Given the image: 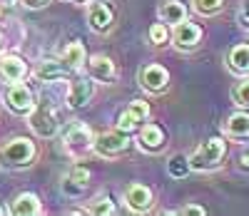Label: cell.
Instances as JSON below:
<instances>
[{
	"instance_id": "13",
	"label": "cell",
	"mask_w": 249,
	"mask_h": 216,
	"mask_svg": "<svg viewBox=\"0 0 249 216\" xmlns=\"http://www.w3.org/2000/svg\"><path fill=\"white\" fill-rule=\"evenodd\" d=\"M92 97V82L90 77H77L70 82V90H68V104L72 110H80V107H85Z\"/></svg>"
},
{
	"instance_id": "22",
	"label": "cell",
	"mask_w": 249,
	"mask_h": 216,
	"mask_svg": "<svg viewBox=\"0 0 249 216\" xmlns=\"http://www.w3.org/2000/svg\"><path fill=\"white\" fill-rule=\"evenodd\" d=\"M167 171H170V177H175V179H184V177L192 171L190 159H187L184 154H175V157H170V162H167Z\"/></svg>"
},
{
	"instance_id": "33",
	"label": "cell",
	"mask_w": 249,
	"mask_h": 216,
	"mask_svg": "<svg viewBox=\"0 0 249 216\" xmlns=\"http://www.w3.org/2000/svg\"><path fill=\"white\" fill-rule=\"evenodd\" d=\"M0 3H5V5H10V3H15V0H0Z\"/></svg>"
},
{
	"instance_id": "7",
	"label": "cell",
	"mask_w": 249,
	"mask_h": 216,
	"mask_svg": "<svg viewBox=\"0 0 249 216\" xmlns=\"http://www.w3.org/2000/svg\"><path fill=\"white\" fill-rule=\"evenodd\" d=\"M137 80H140V87L147 90V92H162L167 90L170 84V72L162 67V65H144V67L137 72Z\"/></svg>"
},
{
	"instance_id": "2",
	"label": "cell",
	"mask_w": 249,
	"mask_h": 216,
	"mask_svg": "<svg viewBox=\"0 0 249 216\" xmlns=\"http://www.w3.org/2000/svg\"><path fill=\"white\" fill-rule=\"evenodd\" d=\"M28 124L30 129L43 137V139H50L60 132V122H57V115L55 110L48 104V102H40V104H33V110L28 112Z\"/></svg>"
},
{
	"instance_id": "4",
	"label": "cell",
	"mask_w": 249,
	"mask_h": 216,
	"mask_svg": "<svg viewBox=\"0 0 249 216\" xmlns=\"http://www.w3.org/2000/svg\"><path fill=\"white\" fill-rule=\"evenodd\" d=\"M130 149V137L127 132H120V129H112V132H102L97 137H92V152L97 157H117L122 152Z\"/></svg>"
},
{
	"instance_id": "34",
	"label": "cell",
	"mask_w": 249,
	"mask_h": 216,
	"mask_svg": "<svg viewBox=\"0 0 249 216\" xmlns=\"http://www.w3.org/2000/svg\"><path fill=\"white\" fill-rule=\"evenodd\" d=\"M3 214H5V209H3V206H0V216H3Z\"/></svg>"
},
{
	"instance_id": "9",
	"label": "cell",
	"mask_w": 249,
	"mask_h": 216,
	"mask_svg": "<svg viewBox=\"0 0 249 216\" xmlns=\"http://www.w3.org/2000/svg\"><path fill=\"white\" fill-rule=\"evenodd\" d=\"M124 204H127V209L135 211V214L150 211V206H152V191H150V186H144L140 182H132L127 189H124Z\"/></svg>"
},
{
	"instance_id": "24",
	"label": "cell",
	"mask_w": 249,
	"mask_h": 216,
	"mask_svg": "<svg viewBox=\"0 0 249 216\" xmlns=\"http://www.w3.org/2000/svg\"><path fill=\"white\" fill-rule=\"evenodd\" d=\"M192 3H195V10L199 15H214L224 5V0H192Z\"/></svg>"
},
{
	"instance_id": "3",
	"label": "cell",
	"mask_w": 249,
	"mask_h": 216,
	"mask_svg": "<svg viewBox=\"0 0 249 216\" xmlns=\"http://www.w3.org/2000/svg\"><path fill=\"white\" fill-rule=\"evenodd\" d=\"M224 149H227V147H224V139L212 137V139L202 142V144L195 149V154L187 157V159H190V166H192L195 171L214 169V166L222 162V157H224Z\"/></svg>"
},
{
	"instance_id": "32",
	"label": "cell",
	"mask_w": 249,
	"mask_h": 216,
	"mask_svg": "<svg viewBox=\"0 0 249 216\" xmlns=\"http://www.w3.org/2000/svg\"><path fill=\"white\" fill-rule=\"evenodd\" d=\"M239 166H242V169H247V171H249V152H244V154H242V157H239Z\"/></svg>"
},
{
	"instance_id": "31",
	"label": "cell",
	"mask_w": 249,
	"mask_h": 216,
	"mask_svg": "<svg viewBox=\"0 0 249 216\" xmlns=\"http://www.w3.org/2000/svg\"><path fill=\"white\" fill-rule=\"evenodd\" d=\"M242 25H247V28H249V0H247L244 8H242Z\"/></svg>"
},
{
	"instance_id": "35",
	"label": "cell",
	"mask_w": 249,
	"mask_h": 216,
	"mask_svg": "<svg viewBox=\"0 0 249 216\" xmlns=\"http://www.w3.org/2000/svg\"><path fill=\"white\" fill-rule=\"evenodd\" d=\"M0 45H3V35H0Z\"/></svg>"
},
{
	"instance_id": "28",
	"label": "cell",
	"mask_w": 249,
	"mask_h": 216,
	"mask_svg": "<svg viewBox=\"0 0 249 216\" xmlns=\"http://www.w3.org/2000/svg\"><path fill=\"white\" fill-rule=\"evenodd\" d=\"M70 179H75L77 184H82V186H88V179H90V171L85 169V166H75L70 174H68Z\"/></svg>"
},
{
	"instance_id": "17",
	"label": "cell",
	"mask_w": 249,
	"mask_h": 216,
	"mask_svg": "<svg viewBox=\"0 0 249 216\" xmlns=\"http://www.w3.org/2000/svg\"><path fill=\"white\" fill-rule=\"evenodd\" d=\"M160 20L164 25H179L187 20V8L179 0H167V3L160 5Z\"/></svg>"
},
{
	"instance_id": "21",
	"label": "cell",
	"mask_w": 249,
	"mask_h": 216,
	"mask_svg": "<svg viewBox=\"0 0 249 216\" xmlns=\"http://www.w3.org/2000/svg\"><path fill=\"white\" fill-rule=\"evenodd\" d=\"M224 129H227V134L234 137V139L249 137V115L247 112H234L230 119L224 122Z\"/></svg>"
},
{
	"instance_id": "16",
	"label": "cell",
	"mask_w": 249,
	"mask_h": 216,
	"mask_svg": "<svg viewBox=\"0 0 249 216\" xmlns=\"http://www.w3.org/2000/svg\"><path fill=\"white\" fill-rule=\"evenodd\" d=\"M60 60H62V65L72 72V70H80L82 65H85V60H88V52H85V45L82 42H70V45H65V50H62V55H60Z\"/></svg>"
},
{
	"instance_id": "15",
	"label": "cell",
	"mask_w": 249,
	"mask_h": 216,
	"mask_svg": "<svg viewBox=\"0 0 249 216\" xmlns=\"http://www.w3.org/2000/svg\"><path fill=\"white\" fill-rule=\"evenodd\" d=\"M40 211H43V204H40V199L30 191L18 194L10 204V214H15V216H37Z\"/></svg>"
},
{
	"instance_id": "29",
	"label": "cell",
	"mask_w": 249,
	"mask_h": 216,
	"mask_svg": "<svg viewBox=\"0 0 249 216\" xmlns=\"http://www.w3.org/2000/svg\"><path fill=\"white\" fill-rule=\"evenodd\" d=\"M50 0H20V5L28 8V10H37V8H45Z\"/></svg>"
},
{
	"instance_id": "14",
	"label": "cell",
	"mask_w": 249,
	"mask_h": 216,
	"mask_svg": "<svg viewBox=\"0 0 249 216\" xmlns=\"http://www.w3.org/2000/svg\"><path fill=\"white\" fill-rule=\"evenodd\" d=\"M28 75V65L15 57V55H5V57H0V80H5V82H20Z\"/></svg>"
},
{
	"instance_id": "26",
	"label": "cell",
	"mask_w": 249,
	"mask_h": 216,
	"mask_svg": "<svg viewBox=\"0 0 249 216\" xmlns=\"http://www.w3.org/2000/svg\"><path fill=\"white\" fill-rule=\"evenodd\" d=\"M232 97H234V102L239 107H247V110H249V80H244V82L237 84V87L232 90Z\"/></svg>"
},
{
	"instance_id": "20",
	"label": "cell",
	"mask_w": 249,
	"mask_h": 216,
	"mask_svg": "<svg viewBox=\"0 0 249 216\" xmlns=\"http://www.w3.org/2000/svg\"><path fill=\"white\" fill-rule=\"evenodd\" d=\"M70 70L62 65V60L57 62V60H43L37 65V70H35V77L37 80H43V82H55V80H60V77H65Z\"/></svg>"
},
{
	"instance_id": "23",
	"label": "cell",
	"mask_w": 249,
	"mask_h": 216,
	"mask_svg": "<svg viewBox=\"0 0 249 216\" xmlns=\"http://www.w3.org/2000/svg\"><path fill=\"white\" fill-rule=\"evenodd\" d=\"M88 211L95 214V216H110V214H115V204L110 201L107 194H100V197H95V199L90 201Z\"/></svg>"
},
{
	"instance_id": "10",
	"label": "cell",
	"mask_w": 249,
	"mask_h": 216,
	"mask_svg": "<svg viewBox=\"0 0 249 216\" xmlns=\"http://www.w3.org/2000/svg\"><path fill=\"white\" fill-rule=\"evenodd\" d=\"M115 23V15L110 10V5L105 3H90L88 5V25L95 33H107Z\"/></svg>"
},
{
	"instance_id": "12",
	"label": "cell",
	"mask_w": 249,
	"mask_h": 216,
	"mask_svg": "<svg viewBox=\"0 0 249 216\" xmlns=\"http://www.w3.org/2000/svg\"><path fill=\"white\" fill-rule=\"evenodd\" d=\"M88 62V72H90V80H97V82H110L115 80V62L107 57V55H92Z\"/></svg>"
},
{
	"instance_id": "6",
	"label": "cell",
	"mask_w": 249,
	"mask_h": 216,
	"mask_svg": "<svg viewBox=\"0 0 249 216\" xmlns=\"http://www.w3.org/2000/svg\"><path fill=\"white\" fill-rule=\"evenodd\" d=\"M5 104H8V110L15 112V115H28L33 110V92L28 84H23V80L20 82H10V87L5 90Z\"/></svg>"
},
{
	"instance_id": "18",
	"label": "cell",
	"mask_w": 249,
	"mask_h": 216,
	"mask_svg": "<svg viewBox=\"0 0 249 216\" xmlns=\"http://www.w3.org/2000/svg\"><path fill=\"white\" fill-rule=\"evenodd\" d=\"M227 65L230 70L237 72V75H249V45L242 42V45H234L227 55Z\"/></svg>"
},
{
	"instance_id": "11",
	"label": "cell",
	"mask_w": 249,
	"mask_h": 216,
	"mask_svg": "<svg viewBox=\"0 0 249 216\" xmlns=\"http://www.w3.org/2000/svg\"><path fill=\"white\" fill-rule=\"evenodd\" d=\"M172 37H175V45L179 50H192V48L199 45V40H202V28L190 23V20H184V23L175 25V35Z\"/></svg>"
},
{
	"instance_id": "8",
	"label": "cell",
	"mask_w": 249,
	"mask_h": 216,
	"mask_svg": "<svg viewBox=\"0 0 249 216\" xmlns=\"http://www.w3.org/2000/svg\"><path fill=\"white\" fill-rule=\"evenodd\" d=\"M150 117V104L144 102V100H135L127 110H124L120 117H117V129L120 132H135V129Z\"/></svg>"
},
{
	"instance_id": "19",
	"label": "cell",
	"mask_w": 249,
	"mask_h": 216,
	"mask_svg": "<svg viewBox=\"0 0 249 216\" xmlns=\"http://www.w3.org/2000/svg\"><path fill=\"white\" fill-rule=\"evenodd\" d=\"M140 144L142 149H150V152H155V149H160L164 144V132L155 124V122H142V129H140Z\"/></svg>"
},
{
	"instance_id": "25",
	"label": "cell",
	"mask_w": 249,
	"mask_h": 216,
	"mask_svg": "<svg viewBox=\"0 0 249 216\" xmlns=\"http://www.w3.org/2000/svg\"><path fill=\"white\" fill-rule=\"evenodd\" d=\"M167 37H170V33H167V25H164V23H155L150 28V42H152V45H164Z\"/></svg>"
},
{
	"instance_id": "1",
	"label": "cell",
	"mask_w": 249,
	"mask_h": 216,
	"mask_svg": "<svg viewBox=\"0 0 249 216\" xmlns=\"http://www.w3.org/2000/svg\"><path fill=\"white\" fill-rule=\"evenodd\" d=\"M35 144L28 137H13L0 147V166L5 169H23L35 159Z\"/></svg>"
},
{
	"instance_id": "27",
	"label": "cell",
	"mask_w": 249,
	"mask_h": 216,
	"mask_svg": "<svg viewBox=\"0 0 249 216\" xmlns=\"http://www.w3.org/2000/svg\"><path fill=\"white\" fill-rule=\"evenodd\" d=\"M82 189H85V186L77 184V182H75V179H70V177L62 179V191H65L68 197H77V194H82Z\"/></svg>"
},
{
	"instance_id": "5",
	"label": "cell",
	"mask_w": 249,
	"mask_h": 216,
	"mask_svg": "<svg viewBox=\"0 0 249 216\" xmlns=\"http://www.w3.org/2000/svg\"><path fill=\"white\" fill-rule=\"evenodd\" d=\"M92 129L82 122H72L68 129H65V137H62V144L65 149L72 154V157H82L85 152L92 149Z\"/></svg>"
},
{
	"instance_id": "30",
	"label": "cell",
	"mask_w": 249,
	"mask_h": 216,
	"mask_svg": "<svg viewBox=\"0 0 249 216\" xmlns=\"http://www.w3.org/2000/svg\"><path fill=\"white\" fill-rule=\"evenodd\" d=\"M179 214H197V216H204V209H202V206H192V204H190V206H182V209H179Z\"/></svg>"
}]
</instances>
